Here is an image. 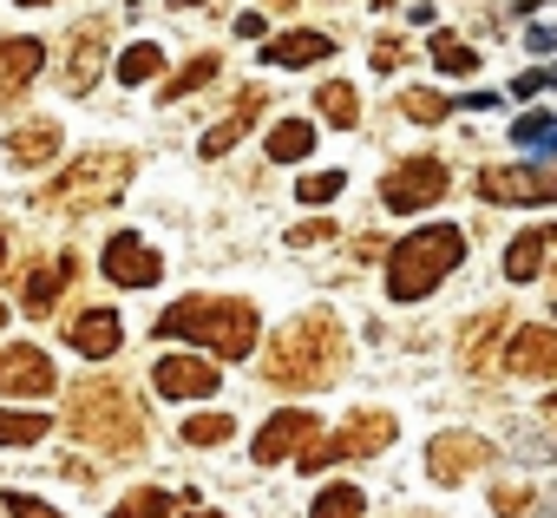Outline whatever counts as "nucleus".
<instances>
[{
	"label": "nucleus",
	"instance_id": "nucleus-16",
	"mask_svg": "<svg viewBox=\"0 0 557 518\" xmlns=\"http://www.w3.org/2000/svg\"><path fill=\"white\" fill-rule=\"evenodd\" d=\"M73 276H79V256H53V263H34V270H27V283H21V303H27V316H47Z\"/></svg>",
	"mask_w": 557,
	"mask_h": 518
},
{
	"label": "nucleus",
	"instance_id": "nucleus-46",
	"mask_svg": "<svg viewBox=\"0 0 557 518\" xmlns=\"http://www.w3.org/2000/svg\"><path fill=\"white\" fill-rule=\"evenodd\" d=\"M407 518H433V511H407Z\"/></svg>",
	"mask_w": 557,
	"mask_h": 518
},
{
	"label": "nucleus",
	"instance_id": "nucleus-20",
	"mask_svg": "<svg viewBox=\"0 0 557 518\" xmlns=\"http://www.w3.org/2000/svg\"><path fill=\"white\" fill-rule=\"evenodd\" d=\"M8 158L27 171V164H53L60 158V125L53 119H34V125H14L8 132Z\"/></svg>",
	"mask_w": 557,
	"mask_h": 518
},
{
	"label": "nucleus",
	"instance_id": "nucleus-26",
	"mask_svg": "<svg viewBox=\"0 0 557 518\" xmlns=\"http://www.w3.org/2000/svg\"><path fill=\"white\" fill-rule=\"evenodd\" d=\"M158 73H164V53H158L151 40H138V47L119 53V79H125V86H145V79H158Z\"/></svg>",
	"mask_w": 557,
	"mask_h": 518
},
{
	"label": "nucleus",
	"instance_id": "nucleus-45",
	"mask_svg": "<svg viewBox=\"0 0 557 518\" xmlns=\"http://www.w3.org/2000/svg\"><path fill=\"white\" fill-rule=\"evenodd\" d=\"M0 329H8V303H0Z\"/></svg>",
	"mask_w": 557,
	"mask_h": 518
},
{
	"label": "nucleus",
	"instance_id": "nucleus-8",
	"mask_svg": "<svg viewBox=\"0 0 557 518\" xmlns=\"http://www.w3.org/2000/svg\"><path fill=\"white\" fill-rule=\"evenodd\" d=\"M492 459H498V446H492L485 433H466V427H446V433L426 446V472H433L440 485H459V479L485 472Z\"/></svg>",
	"mask_w": 557,
	"mask_h": 518
},
{
	"label": "nucleus",
	"instance_id": "nucleus-33",
	"mask_svg": "<svg viewBox=\"0 0 557 518\" xmlns=\"http://www.w3.org/2000/svg\"><path fill=\"white\" fill-rule=\"evenodd\" d=\"M112 518H171V492H158V485H138Z\"/></svg>",
	"mask_w": 557,
	"mask_h": 518
},
{
	"label": "nucleus",
	"instance_id": "nucleus-12",
	"mask_svg": "<svg viewBox=\"0 0 557 518\" xmlns=\"http://www.w3.org/2000/svg\"><path fill=\"white\" fill-rule=\"evenodd\" d=\"M315 427H322V420H315V414H302V407L269 414V427H262V433H256V446H249V453H256V466H283L289 453H302V446L315 440Z\"/></svg>",
	"mask_w": 557,
	"mask_h": 518
},
{
	"label": "nucleus",
	"instance_id": "nucleus-3",
	"mask_svg": "<svg viewBox=\"0 0 557 518\" xmlns=\"http://www.w3.org/2000/svg\"><path fill=\"white\" fill-rule=\"evenodd\" d=\"M164 342H203L210 355H223V361H243L249 348H256V309L249 303H236V296H184V303H171L158 322H151Z\"/></svg>",
	"mask_w": 557,
	"mask_h": 518
},
{
	"label": "nucleus",
	"instance_id": "nucleus-34",
	"mask_svg": "<svg viewBox=\"0 0 557 518\" xmlns=\"http://www.w3.org/2000/svg\"><path fill=\"white\" fill-rule=\"evenodd\" d=\"M230 427H236L230 414H197V420H184V440H190V446H223Z\"/></svg>",
	"mask_w": 557,
	"mask_h": 518
},
{
	"label": "nucleus",
	"instance_id": "nucleus-40",
	"mask_svg": "<svg viewBox=\"0 0 557 518\" xmlns=\"http://www.w3.org/2000/svg\"><path fill=\"white\" fill-rule=\"evenodd\" d=\"M550 283H557V230H550Z\"/></svg>",
	"mask_w": 557,
	"mask_h": 518
},
{
	"label": "nucleus",
	"instance_id": "nucleus-35",
	"mask_svg": "<svg viewBox=\"0 0 557 518\" xmlns=\"http://www.w3.org/2000/svg\"><path fill=\"white\" fill-rule=\"evenodd\" d=\"M335 190H342V171H315V177H302V184H296V197H302V203H329Z\"/></svg>",
	"mask_w": 557,
	"mask_h": 518
},
{
	"label": "nucleus",
	"instance_id": "nucleus-37",
	"mask_svg": "<svg viewBox=\"0 0 557 518\" xmlns=\"http://www.w3.org/2000/svg\"><path fill=\"white\" fill-rule=\"evenodd\" d=\"M8 511H14V518H66V511H53V505L34 498V492H8Z\"/></svg>",
	"mask_w": 557,
	"mask_h": 518
},
{
	"label": "nucleus",
	"instance_id": "nucleus-47",
	"mask_svg": "<svg viewBox=\"0 0 557 518\" xmlns=\"http://www.w3.org/2000/svg\"><path fill=\"white\" fill-rule=\"evenodd\" d=\"M550 414H557V394H550Z\"/></svg>",
	"mask_w": 557,
	"mask_h": 518
},
{
	"label": "nucleus",
	"instance_id": "nucleus-36",
	"mask_svg": "<svg viewBox=\"0 0 557 518\" xmlns=\"http://www.w3.org/2000/svg\"><path fill=\"white\" fill-rule=\"evenodd\" d=\"M492 511H498V518H524V511H531V485H498V492H492Z\"/></svg>",
	"mask_w": 557,
	"mask_h": 518
},
{
	"label": "nucleus",
	"instance_id": "nucleus-6",
	"mask_svg": "<svg viewBox=\"0 0 557 518\" xmlns=\"http://www.w3.org/2000/svg\"><path fill=\"white\" fill-rule=\"evenodd\" d=\"M394 414H381V407H361L355 420H342L335 433H322V440H309L302 446V466L309 472H322V466H335V459H374V453H387L394 446Z\"/></svg>",
	"mask_w": 557,
	"mask_h": 518
},
{
	"label": "nucleus",
	"instance_id": "nucleus-13",
	"mask_svg": "<svg viewBox=\"0 0 557 518\" xmlns=\"http://www.w3.org/2000/svg\"><path fill=\"white\" fill-rule=\"evenodd\" d=\"M106 276H112L119 289H151V283L164 276V263H158V249H151L145 236H112V243H106Z\"/></svg>",
	"mask_w": 557,
	"mask_h": 518
},
{
	"label": "nucleus",
	"instance_id": "nucleus-39",
	"mask_svg": "<svg viewBox=\"0 0 557 518\" xmlns=\"http://www.w3.org/2000/svg\"><path fill=\"white\" fill-rule=\"evenodd\" d=\"M400 60H407V47H400V40H381V47H374V73H394Z\"/></svg>",
	"mask_w": 557,
	"mask_h": 518
},
{
	"label": "nucleus",
	"instance_id": "nucleus-31",
	"mask_svg": "<svg viewBox=\"0 0 557 518\" xmlns=\"http://www.w3.org/2000/svg\"><path fill=\"white\" fill-rule=\"evenodd\" d=\"M511 145H550L557 151V112H524L511 125Z\"/></svg>",
	"mask_w": 557,
	"mask_h": 518
},
{
	"label": "nucleus",
	"instance_id": "nucleus-18",
	"mask_svg": "<svg viewBox=\"0 0 557 518\" xmlns=\"http://www.w3.org/2000/svg\"><path fill=\"white\" fill-rule=\"evenodd\" d=\"M505 322H511L505 309H498V316H472V322H466V335H459V361H466V374H492V368H498L492 342L505 335Z\"/></svg>",
	"mask_w": 557,
	"mask_h": 518
},
{
	"label": "nucleus",
	"instance_id": "nucleus-25",
	"mask_svg": "<svg viewBox=\"0 0 557 518\" xmlns=\"http://www.w3.org/2000/svg\"><path fill=\"white\" fill-rule=\"evenodd\" d=\"M216 73H223V60H216V53H197V60H190V66H177V73H171V79H164V99H171V106H177V99H184V92H197V86H210V79H216Z\"/></svg>",
	"mask_w": 557,
	"mask_h": 518
},
{
	"label": "nucleus",
	"instance_id": "nucleus-30",
	"mask_svg": "<svg viewBox=\"0 0 557 518\" xmlns=\"http://www.w3.org/2000/svg\"><path fill=\"white\" fill-rule=\"evenodd\" d=\"M400 112H407L413 125H440V119L453 112V99H440V92H426V86H413V92H400Z\"/></svg>",
	"mask_w": 557,
	"mask_h": 518
},
{
	"label": "nucleus",
	"instance_id": "nucleus-1",
	"mask_svg": "<svg viewBox=\"0 0 557 518\" xmlns=\"http://www.w3.org/2000/svg\"><path fill=\"white\" fill-rule=\"evenodd\" d=\"M66 433L86 440V446L106 453V459H132V453L145 446V407H138V394H132L125 381L92 374V381H79V387L66 394Z\"/></svg>",
	"mask_w": 557,
	"mask_h": 518
},
{
	"label": "nucleus",
	"instance_id": "nucleus-19",
	"mask_svg": "<svg viewBox=\"0 0 557 518\" xmlns=\"http://www.w3.org/2000/svg\"><path fill=\"white\" fill-rule=\"evenodd\" d=\"M66 53H73V60H66V92H92V79H99V53H106V27L86 21V27L73 34Z\"/></svg>",
	"mask_w": 557,
	"mask_h": 518
},
{
	"label": "nucleus",
	"instance_id": "nucleus-17",
	"mask_svg": "<svg viewBox=\"0 0 557 518\" xmlns=\"http://www.w3.org/2000/svg\"><path fill=\"white\" fill-rule=\"evenodd\" d=\"M40 60H47L40 40H0V99H21V92L34 86Z\"/></svg>",
	"mask_w": 557,
	"mask_h": 518
},
{
	"label": "nucleus",
	"instance_id": "nucleus-5",
	"mask_svg": "<svg viewBox=\"0 0 557 518\" xmlns=\"http://www.w3.org/2000/svg\"><path fill=\"white\" fill-rule=\"evenodd\" d=\"M132 151H86L79 164H66L34 203L40 210H73V217H86V210H112L119 197H125V184H132Z\"/></svg>",
	"mask_w": 557,
	"mask_h": 518
},
{
	"label": "nucleus",
	"instance_id": "nucleus-9",
	"mask_svg": "<svg viewBox=\"0 0 557 518\" xmlns=\"http://www.w3.org/2000/svg\"><path fill=\"white\" fill-rule=\"evenodd\" d=\"M479 197L492 203H550L557 197V164H485L479 171Z\"/></svg>",
	"mask_w": 557,
	"mask_h": 518
},
{
	"label": "nucleus",
	"instance_id": "nucleus-28",
	"mask_svg": "<svg viewBox=\"0 0 557 518\" xmlns=\"http://www.w3.org/2000/svg\"><path fill=\"white\" fill-rule=\"evenodd\" d=\"M315 106H322V119H329V125H355V119H361V99H355V86H348V79L322 86V92H315Z\"/></svg>",
	"mask_w": 557,
	"mask_h": 518
},
{
	"label": "nucleus",
	"instance_id": "nucleus-7",
	"mask_svg": "<svg viewBox=\"0 0 557 518\" xmlns=\"http://www.w3.org/2000/svg\"><path fill=\"white\" fill-rule=\"evenodd\" d=\"M446 184H453L446 158H407V164H394V171L381 177V203H387L394 217H413V210L440 203V197H446Z\"/></svg>",
	"mask_w": 557,
	"mask_h": 518
},
{
	"label": "nucleus",
	"instance_id": "nucleus-41",
	"mask_svg": "<svg viewBox=\"0 0 557 518\" xmlns=\"http://www.w3.org/2000/svg\"><path fill=\"white\" fill-rule=\"evenodd\" d=\"M262 8H283V14H289V8H296V0H262Z\"/></svg>",
	"mask_w": 557,
	"mask_h": 518
},
{
	"label": "nucleus",
	"instance_id": "nucleus-22",
	"mask_svg": "<svg viewBox=\"0 0 557 518\" xmlns=\"http://www.w3.org/2000/svg\"><path fill=\"white\" fill-rule=\"evenodd\" d=\"M544 256H550V230H524V236H511V249H505V276H511V283L544 276Z\"/></svg>",
	"mask_w": 557,
	"mask_h": 518
},
{
	"label": "nucleus",
	"instance_id": "nucleus-21",
	"mask_svg": "<svg viewBox=\"0 0 557 518\" xmlns=\"http://www.w3.org/2000/svg\"><path fill=\"white\" fill-rule=\"evenodd\" d=\"M262 60H269V66H289V73H296V66L335 60V40H329V34H283V40H269V47H262Z\"/></svg>",
	"mask_w": 557,
	"mask_h": 518
},
{
	"label": "nucleus",
	"instance_id": "nucleus-10",
	"mask_svg": "<svg viewBox=\"0 0 557 518\" xmlns=\"http://www.w3.org/2000/svg\"><path fill=\"white\" fill-rule=\"evenodd\" d=\"M60 387V374H53V361L40 355V348H27V342H14V348H0V394H21V400H40V394H53Z\"/></svg>",
	"mask_w": 557,
	"mask_h": 518
},
{
	"label": "nucleus",
	"instance_id": "nucleus-43",
	"mask_svg": "<svg viewBox=\"0 0 557 518\" xmlns=\"http://www.w3.org/2000/svg\"><path fill=\"white\" fill-rule=\"evenodd\" d=\"M184 518H216V511H184Z\"/></svg>",
	"mask_w": 557,
	"mask_h": 518
},
{
	"label": "nucleus",
	"instance_id": "nucleus-24",
	"mask_svg": "<svg viewBox=\"0 0 557 518\" xmlns=\"http://www.w3.org/2000/svg\"><path fill=\"white\" fill-rule=\"evenodd\" d=\"M315 151V125H302V119H283L269 132V158L275 164H296V158H309Z\"/></svg>",
	"mask_w": 557,
	"mask_h": 518
},
{
	"label": "nucleus",
	"instance_id": "nucleus-23",
	"mask_svg": "<svg viewBox=\"0 0 557 518\" xmlns=\"http://www.w3.org/2000/svg\"><path fill=\"white\" fill-rule=\"evenodd\" d=\"M256 106H262V86H249V92H243V112H236V119H223V125H210V132H203V158H223L230 145H243V138H249Z\"/></svg>",
	"mask_w": 557,
	"mask_h": 518
},
{
	"label": "nucleus",
	"instance_id": "nucleus-27",
	"mask_svg": "<svg viewBox=\"0 0 557 518\" xmlns=\"http://www.w3.org/2000/svg\"><path fill=\"white\" fill-rule=\"evenodd\" d=\"M433 66L453 73V79H466V73H479V53L466 40H453V34H433Z\"/></svg>",
	"mask_w": 557,
	"mask_h": 518
},
{
	"label": "nucleus",
	"instance_id": "nucleus-44",
	"mask_svg": "<svg viewBox=\"0 0 557 518\" xmlns=\"http://www.w3.org/2000/svg\"><path fill=\"white\" fill-rule=\"evenodd\" d=\"M0 263H8V236H0Z\"/></svg>",
	"mask_w": 557,
	"mask_h": 518
},
{
	"label": "nucleus",
	"instance_id": "nucleus-29",
	"mask_svg": "<svg viewBox=\"0 0 557 518\" xmlns=\"http://www.w3.org/2000/svg\"><path fill=\"white\" fill-rule=\"evenodd\" d=\"M47 427H53V420H40V414L0 407V446H34V440H47Z\"/></svg>",
	"mask_w": 557,
	"mask_h": 518
},
{
	"label": "nucleus",
	"instance_id": "nucleus-14",
	"mask_svg": "<svg viewBox=\"0 0 557 518\" xmlns=\"http://www.w3.org/2000/svg\"><path fill=\"white\" fill-rule=\"evenodd\" d=\"M60 335H66V348L86 355V361H106V355H119V342H125V329H119L112 309H86V316H73Z\"/></svg>",
	"mask_w": 557,
	"mask_h": 518
},
{
	"label": "nucleus",
	"instance_id": "nucleus-11",
	"mask_svg": "<svg viewBox=\"0 0 557 518\" xmlns=\"http://www.w3.org/2000/svg\"><path fill=\"white\" fill-rule=\"evenodd\" d=\"M151 387H158L164 400H203V394L223 387V374H216L203 355H164V361L151 368Z\"/></svg>",
	"mask_w": 557,
	"mask_h": 518
},
{
	"label": "nucleus",
	"instance_id": "nucleus-2",
	"mask_svg": "<svg viewBox=\"0 0 557 518\" xmlns=\"http://www.w3.org/2000/svg\"><path fill=\"white\" fill-rule=\"evenodd\" d=\"M342 368H348V335H342V322L329 309L296 316L262 355V374L275 387H329Z\"/></svg>",
	"mask_w": 557,
	"mask_h": 518
},
{
	"label": "nucleus",
	"instance_id": "nucleus-38",
	"mask_svg": "<svg viewBox=\"0 0 557 518\" xmlns=\"http://www.w3.org/2000/svg\"><path fill=\"white\" fill-rule=\"evenodd\" d=\"M329 236H335V223H329V217H309V223H296V230H289V243H296V249H309V243H329Z\"/></svg>",
	"mask_w": 557,
	"mask_h": 518
},
{
	"label": "nucleus",
	"instance_id": "nucleus-32",
	"mask_svg": "<svg viewBox=\"0 0 557 518\" xmlns=\"http://www.w3.org/2000/svg\"><path fill=\"white\" fill-rule=\"evenodd\" d=\"M361 505H368V498H361L355 485H329V492L315 498V511H309V518H361Z\"/></svg>",
	"mask_w": 557,
	"mask_h": 518
},
{
	"label": "nucleus",
	"instance_id": "nucleus-15",
	"mask_svg": "<svg viewBox=\"0 0 557 518\" xmlns=\"http://www.w3.org/2000/svg\"><path fill=\"white\" fill-rule=\"evenodd\" d=\"M505 368L524 374V381H557V329H518Z\"/></svg>",
	"mask_w": 557,
	"mask_h": 518
},
{
	"label": "nucleus",
	"instance_id": "nucleus-4",
	"mask_svg": "<svg viewBox=\"0 0 557 518\" xmlns=\"http://www.w3.org/2000/svg\"><path fill=\"white\" fill-rule=\"evenodd\" d=\"M459 263H466V236L453 223H426L407 243H394V256H387V296L394 303H426Z\"/></svg>",
	"mask_w": 557,
	"mask_h": 518
},
{
	"label": "nucleus",
	"instance_id": "nucleus-42",
	"mask_svg": "<svg viewBox=\"0 0 557 518\" xmlns=\"http://www.w3.org/2000/svg\"><path fill=\"white\" fill-rule=\"evenodd\" d=\"M21 8H53V0H21Z\"/></svg>",
	"mask_w": 557,
	"mask_h": 518
}]
</instances>
